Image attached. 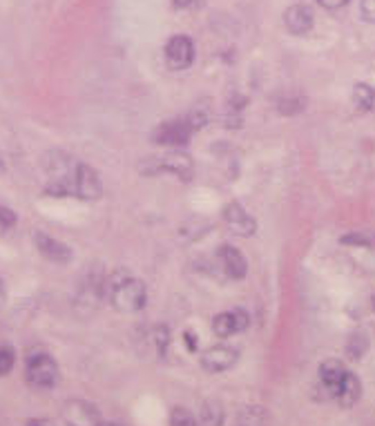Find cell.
<instances>
[{
	"label": "cell",
	"mask_w": 375,
	"mask_h": 426,
	"mask_svg": "<svg viewBox=\"0 0 375 426\" xmlns=\"http://www.w3.org/2000/svg\"><path fill=\"white\" fill-rule=\"evenodd\" d=\"M148 292H145V283L141 279L132 277H123L112 286V304L121 312H136L145 306Z\"/></svg>",
	"instance_id": "1"
},
{
	"label": "cell",
	"mask_w": 375,
	"mask_h": 426,
	"mask_svg": "<svg viewBox=\"0 0 375 426\" xmlns=\"http://www.w3.org/2000/svg\"><path fill=\"white\" fill-rule=\"evenodd\" d=\"M25 375L27 382L34 388H41V391H47L52 388L59 380V366H56L54 357L47 353H34L27 357V366H25Z\"/></svg>",
	"instance_id": "2"
},
{
	"label": "cell",
	"mask_w": 375,
	"mask_h": 426,
	"mask_svg": "<svg viewBox=\"0 0 375 426\" xmlns=\"http://www.w3.org/2000/svg\"><path fill=\"white\" fill-rule=\"evenodd\" d=\"M103 297V272L99 270H90L88 277L83 279L79 295H77V312L83 317L92 315L97 306L101 304Z\"/></svg>",
	"instance_id": "3"
},
{
	"label": "cell",
	"mask_w": 375,
	"mask_h": 426,
	"mask_svg": "<svg viewBox=\"0 0 375 426\" xmlns=\"http://www.w3.org/2000/svg\"><path fill=\"white\" fill-rule=\"evenodd\" d=\"M154 172H170L174 176H179L181 181H190L194 176V163L185 152L174 150V152H168L161 159H152V170L148 174H154Z\"/></svg>",
	"instance_id": "4"
},
{
	"label": "cell",
	"mask_w": 375,
	"mask_h": 426,
	"mask_svg": "<svg viewBox=\"0 0 375 426\" xmlns=\"http://www.w3.org/2000/svg\"><path fill=\"white\" fill-rule=\"evenodd\" d=\"M63 420L68 426H99L101 413L85 400H68L63 404Z\"/></svg>",
	"instance_id": "5"
},
{
	"label": "cell",
	"mask_w": 375,
	"mask_h": 426,
	"mask_svg": "<svg viewBox=\"0 0 375 426\" xmlns=\"http://www.w3.org/2000/svg\"><path fill=\"white\" fill-rule=\"evenodd\" d=\"M103 192L101 179L94 170L85 163L77 165V172H74L72 179V194L79 199H85V201H97Z\"/></svg>",
	"instance_id": "6"
},
{
	"label": "cell",
	"mask_w": 375,
	"mask_h": 426,
	"mask_svg": "<svg viewBox=\"0 0 375 426\" xmlns=\"http://www.w3.org/2000/svg\"><path fill=\"white\" fill-rule=\"evenodd\" d=\"M165 61L172 70H185L194 61V45L183 34L172 36L165 45Z\"/></svg>",
	"instance_id": "7"
},
{
	"label": "cell",
	"mask_w": 375,
	"mask_h": 426,
	"mask_svg": "<svg viewBox=\"0 0 375 426\" xmlns=\"http://www.w3.org/2000/svg\"><path fill=\"white\" fill-rule=\"evenodd\" d=\"M192 128L188 125L185 119H179V121H168L163 125H159L156 132H154V141L161 145H172V148H181L185 145L188 141L192 136Z\"/></svg>",
	"instance_id": "8"
},
{
	"label": "cell",
	"mask_w": 375,
	"mask_h": 426,
	"mask_svg": "<svg viewBox=\"0 0 375 426\" xmlns=\"http://www.w3.org/2000/svg\"><path fill=\"white\" fill-rule=\"evenodd\" d=\"M315 25V14L308 5H290L284 12V27L293 34V36H304L313 30Z\"/></svg>",
	"instance_id": "9"
},
{
	"label": "cell",
	"mask_w": 375,
	"mask_h": 426,
	"mask_svg": "<svg viewBox=\"0 0 375 426\" xmlns=\"http://www.w3.org/2000/svg\"><path fill=\"white\" fill-rule=\"evenodd\" d=\"M234 362H237V350L223 344L212 346L201 355V366L208 373H223L230 366H234Z\"/></svg>",
	"instance_id": "10"
},
{
	"label": "cell",
	"mask_w": 375,
	"mask_h": 426,
	"mask_svg": "<svg viewBox=\"0 0 375 426\" xmlns=\"http://www.w3.org/2000/svg\"><path fill=\"white\" fill-rule=\"evenodd\" d=\"M248 312L241 308H234L228 312H219L217 317L212 319V330L217 337H230L234 333H239L248 326Z\"/></svg>",
	"instance_id": "11"
},
{
	"label": "cell",
	"mask_w": 375,
	"mask_h": 426,
	"mask_svg": "<svg viewBox=\"0 0 375 426\" xmlns=\"http://www.w3.org/2000/svg\"><path fill=\"white\" fill-rule=\"evenodd\" d=\"M223 221H226L228 228L239 236H252L257 230L255 219L243 210L241 203H228L226 210H223Z\"/></svg>",
	"instance_id": "12"
},
{
	"label": "cell",
	"mask_w": 375,
	"mask_h": 426,
	"mask_svg": "<svg viewBox=\"0 0 375 426\" xmlns=\"http://www.w3.org/2000/svg\"><path fill=\"white\" fill-rule=\"evenodd\" d=\"M346 368L340 359H328L320 366V382H322V388L326 391V400H335L337 393H340V386L346 377Z\"/></svg>",
	"instance_id": "13"
},
{
	"label": "cell",
	"mask_w": 375,
	"mask_h": 426,
	"mask_svg": "<svg viewBox=\"0 0 375 426\" xmlns=\"http://www.w3.org/2000/svg\"><path fill=\"white\" fill-rule=\"evenodd\" d=\"M34 243H36V248H39V252L43 254L45 259H50L54 263H70L72 261V248L70 245L56 241V239H52V236H47L43 232H36Z\"/></svg>",
	"instance_id": "14"
},
{
	"label": "cell",
	"mask_w": 375,
	"mask_h": 426,
	"mask_svg": "<svg viewBox=\"0 0 375 426\" xmlns=\"http://www.w3.org/2000/svg\"><path fill=\"white\" fill-rule=\"evenodd\" d=\"M219 261H221V268L226 270L228 277L232 279H243L248 272V263L246 257L232 245H221L219 248Z\"/></svg>",
	"instance_id": "15"
},
{
	"label": "cell",
	"mask_w": 375,
	"mask_h": 426,
	"mask_svg": "<svg viewBox=\"0 0 375 426\" xmlns=\"http://www.w3.org/2000/svg\"><path fill=\"white\" fill-rule=\"evenodd\" d=\"M360 395H362V384L360 380L355 377L353 373H346L344 377V382L340 386V393H337L335 400L340 402L342 409H351V406L360 400Z\"/></svg>",
	"instance_id": "16"
},
{
	"label": "cell",
	"mask_w": 375,
	"mask_h": 426,
	"mask_svg": "<svg viewBox=\"0 0 375 426\" xmlns=\"http://www.w3.org/2000/svg\"><path fill=\"white\" fill-rule=\"evenodd\" d=\"M223 406L217 400H208L203 402L201 411H199V426H221L223 424Z\"/></svg>",
	"instance_id": "17"
},
{
	"label": "cell",
	"mask_w": 375,
	"mask_h": 426,
	"mask_svg": "<svg viewBox=\"0 0 375 426\" xmlns=\"http://www.w3.org/2000/svg\"><path fill=\"white\" fill-rule=\"evenodd\" d=\"M268 415L261 406H246L237 415V424L234 426H266Z\"/></svg>",
	"instance_id": "18"
},
{
	"label": "cell",
	"mask_w": 375,
	"mask_h": 426,
	"mask_svg": "<svg viewBox=\"0 0 375 426\" xmlns=\"http://www.w3.org/2000/svg\"><path fill=\"white\" fill-rule=\"evenodd\" d=\"M353 103L362 112H369L375 105V90L367 83H358L353 88Z\"/></svg>",
	"instance_id": "19"
},
{
	"label": "cell",
	"mask_w": 375,
	"mask_h": 426,
	"mask_svg": "<svg viewBox=\"0 0 375 426\" xmlns=\"http://www.w3.org/2000/svg\"><path fill=\"white\" fill-rule=\"evenodd\" d=\"M367 350H369V339L362 333H353L349 337V342H346V357L353 359V362L362 359L364 355H367Z\"/></svg>",
	"instance_id": "20"
},
{
	"label": "cell",
	"mask_w": 375,
	"mask_h": 426,
	"mask_svg": "<svg viewBox=\"0 0 375 426\" xmlns=\"http://www.w3.org/2000/svg\"><path fill=\"white\" fill-rule=\"evenodd\" d=\"M344 245H364V248H375V234L369 230H362V232H349L346 236L340 239Z\"/></svg>",
	"instance_id": "21"
},
{
	"label": "cell",
	"mask_w": 375,
	"mask_h": 426,
	"mask_svg": "<svg viewBox=\"0 0 375 426\" xmlns=\"http://www.w3.org/2000/svg\"><path fill=\"white\" fill-rule=\"evenodd\" d=\"M170 426H199V422L194 420V415L183 409V406H174L170 413Z\"/></svg>",
	"instance_id": "22"
},
{
	"label": "cell",
	"mask_w": 375,
	"mask_h": 426,
	"mask_svg": "<svg viewBox=\"0 0 375 426\" xmlns=\"http://www.w3.org/2000/svg\"><path fill=\"white\" fill-rule=\"evenodd\" d=\"M208 119H210V112L205 110V108H194L190 114L185 116V121H188V125H190L192 130H201V128H205V123H208Z\"/></svg>",
	"instance_id": "23"
},
{
	"label": "cell",
	"mask_w": 375,
	"mask_h": 426,
	"mask_svg": "<svg viewBox=\"0 0 375 426\" xmlns=\"http://www.w3.org/2000/svg\"><path fill=\"white\" fill-rule=\"evenodd\" d=\"M16 353L12 346H0V377H5L14 368Z\"/></svg>",
	"instance_id": "24"
},
{
	"label": "cell",
	"mask_w": 375,
	"mask_h": 426,
	"mask_svg": "<svg viewBox=\"0 0 375 426\" xmlns=\"http://www.w3.org/2000/svg\"><path fill=\"white\" fill-rule=\"evenodd\" d=\"M152 339H154V346H156V353L163 355L168 344H170V330H168L165 326H156L154 333H152Z\"/></svg>",
	"instance_id": "25"
},
{
	"label": "cell",
	"mask_w": 375,
	"mask_h": 426,
	"mask_svg": "<svg viewBox=\"0 0 375 426\" xmlns=\"http://www.w3.org/2000/svg\"><path fill=\"white\" fill-rule=\"evenodd\" d=\"M304 108V99L297 97V99H286L279 103V112L281 114H295V112H299Z\"/></svg>",
	"instance_id": "26"
},
{
	"label": "cell",
	"mask_w": 375,
	"mask_h": 426,
	"mask_svg": "<svg viewBox=\"0 0 375 426\" xmlns=\"http://www.w3.org/2000/svg\"><path fill=\"white\" fill-rule=\"evenodd\" d=\"M360 14L367 23H375V0H362L360 3Z\"/></svg>",
	"instance_id": "27"
},
{
	"label": "cell",
	"mask_w": 375,
	"mask_h": 426,
	"mask_svg": "<svg viewBox=\"0 0 375 426\" xmlns=\"http://www.w3.org/2000/svg\"><path fill=\"white\" fill-rule=\"evenodd\" d=\"M12 225H16V212L0 205V228H12Z\"/></svg>",
	"instance_id": "28"
},
{
	"label": "cell",
	"mask_w": 375,
	"mask_h": 426,
	"mask_svg": "<svg viewBox=\"0 0 375 426\" xmlns=\"http://www.w3.org/2000/svg\"><path fill=\"white\" fill-rule=\"evenodd\" d=\"M317 3H320L324 9H337V7H342V5L349 3V0H317Z\"/></svg>",
	"instance_id": "29"
},
{
	"label": "cell",
	"mask_w": 375,
	"mask_h": 426,
	"mask_svg": "<svg viewBox=\"0 0 375 426\" xmlns=\"http://www.w3.org/2000/svg\"><path fill=\"white\" fill-rule=\"evenodd\" d=\"M27 426H56V424L50 422V420H30L27 422Z\"/></svg>",
	"instance_id": "30"
},
{
	"label": "cell",
	"mask_w": 375,
	"mask_h": 426,
	"mask_svg": "<svg viewBox=\"0 0 375 426\" xmlns=\"http://www.w3.org/2000/svg\"><path fill=\"white\" fill-rule=\"evenodd\" d=\"M5 301H7V290H5V283H3V279H0V308L5 306Z\"/></svg>",
	"instance_id": "31"
},
{
	"label": "cell",
	"mask_w": 375,
	"mask_h": 426,
	"mask_svg": "<svg viewBox=\"0 0 375 426\" xmlns=\"http://www.w3.org/2000/svg\"><path fill=\"white\" fill-rule=\"evenodd\" d=\"M172 5H174L176 9H185V7L192 5V0H172Z\"/></svg>",
	"instance_id": "32"
},
{
	"label": "cell",
	"mask_w": 375,
	"mask_h": 426,
	"mask_svg": "<svg viewBox=\"0 0 375 426\" xmlns=\"http://www.w3.org/2000/svg\"><path fill=\"white\" fill-rule=\"evenodd\" d=\"M185 344H188V348H190V350L196 348V344H194V335H192V333H185Z\"/></svg>",
	"instance_id": "33"
},
{
	"label": "cell",
	"mask_w": 375,
	"mask_h": 426,
	"mask_svg": "<svg viewBox=\"0 0 375 426\" xmlns=\"http://www.w3.org/2000/svg\"><path fill=\"white\" fill-rule=\"evenodd\" d=\"M5 170H7V163H5V156H3V152H0V174H5Z\"/></svg>",
	"instance_id": "34"
},
{
	"label": "cell",
	"mask_w": 375,
	"mask_h": 426,
	"mask_svg": "<svg viewBox=\"0 0 375 426\" xmlns=\"http://www.w3.org/2000/svg\"><path fill=\"white\" fill-rule=\"evenodd\" d=\"M99 426H121V424H116V422H101Z\"/></svg>",
	"instance_id": "35"
},
{
	"label": "cell",
	"mask_w": 375,
	"mask_h": 426,
	"mask_svg": "<svg viewBox=\"0 0 375 426\" xmlns=\"http://www.w3.org/2000/svg\"><path fill=\"white\" fill-rule=\"evenodd\" d=\"M373 308H375V295H373Z\"/></svg>",
	"instance_id": "36"
}]
</instances>
